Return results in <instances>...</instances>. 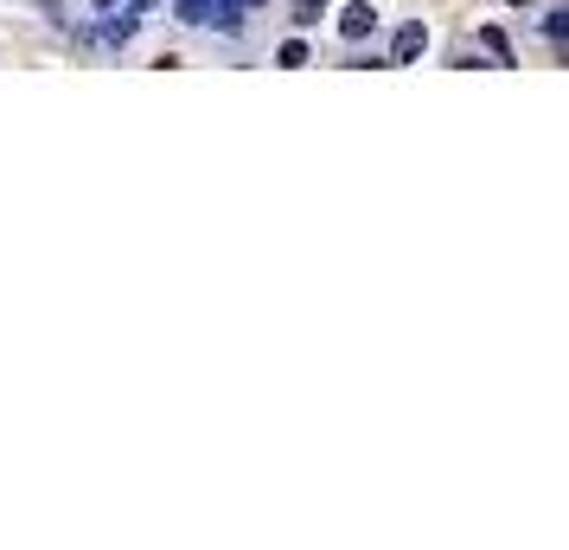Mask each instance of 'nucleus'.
Masks as SVG:
<instances>
[{
	"instance_id": "obj_7",
	"label": "nucleus",
	"mask_w": 569,
	"mask_h": 550,
	"mask_svg": "<svg viewBox=\"0 0 569 550\" xmlns=\"http://www.w3.org/2000/svg\"><path fill=\"white\" fill-rule=\"evenodd\" d=\"M543 27H550V39H569V13H550Z\"/></svg>"
},
{
	"instance_id": "obj_8",
	"label": "nucleus",
	"mask_w": 569,
	"mask_h": 550,
	"mask_svg": "<svg viewBox=\"0 0 569 550\" xmlns=\"http://www.w3.org/2000/svg\"><path fill=\"white\" fill-rule=\"evenodd\" d=\"M97 7H103V13H109V7H122V0H97Z\"/></svg>"
},
{
	"instance_id": "obj_2",
	"label": "nucleus",
	"mask_w": 569,
	"mask_h": 550,
	"mask_svg": "<svg viewBox=\"0 0 569 550\" xmlns=\"http://www.w3.org/2000/svg\"><path fill=\"white\" fill-rule=\"evenodd\" d=\"M371 27H378V13H371V0H352V7L339 13V32H346V39H365Z\"/></svg>"
},
{
	"instance_id": "obj_4",
	"label": "nucleus",
	"mask_w": 569,
	"mask_h": 550,
	"mask_svg": "<svg viewBox=\"0 0 569 550\" xmlns=\"http://www.w3.org/2000/svg\"><path fill=\"white\" fill-rule=\"evenodd\" d=\"M480 46H487V52L499 58V64H512V39H506L499 27H487V32H480Z\"/></svg>"
},
{
	"instance_id": "obj_9",
	"label": "nucleus",
	"mask_w": 569,
	"mask_h": 550,
	"mask_svg": "<svg viewBox=\"0 0 569 550\" xmlns=\"http://www.w3.org/2000/svg\"><path fill=\"white\" fill-rule=\"evenodd\" d=\"M506 7H525V0H506Z\"/></svg>"
},
{
	"instance_id": "obj_3",
	"label": "nucleus",
	"mask_w": 569,
	"mask_h": 550,
	"mask_svg": "<svg viewBox=\"0 0 569 550\" xmlns=\"http://www.w3.org/2000/svg\"><path fill=\"white\" fill-rule=\"evenodd\" d=\"M180 20L186 27H211L218 13H211V0H180Z\"/></svg>"
},
{
	"instance_id": "obj_6",
	"label": "nucleus",
	"mask_w": 569,
	"mask_h": 550,
	"mask_svg": "<svg viewBox=\"0 0 569 550\" xmlns=\"http://www.w3.org/2000/svg\"><path fill=\"white\" fill-rule=\"evenodd\" d=\"M327 7H333V0H295V27H313Z\"/></svg>"
},
{
	"instance_id": "obj_5",
	"label": "nucleus",
	"mask_w": 569,
	"mask_h": 550,
	"mask_svg": "<svg viewBox=\"0 0 569 550\" xmlns=\"http://www.w3.org/2000/svg\"><path fill=\"white\" fill-rule=\"evenodd\" d=\"M276 64H282V71H301V64H308V46H301V39H288L282 52H276Z\"/></svg>"
},
{
	"instance_id": "obj_1",
	"label": "nucleus",
	"mask_w": 569,
	"mask_h": 550,
	"mask_svg": "<svg viewBox=\"0 0 569 550\" xmlns=\"http://www.w3.org/2000/svg\"><path fill=\"white\" fill-rule=\"evenodd\" d=\"M422 46H429V27H422V20L397 27V39H390V64H416V58H422Z\"/></svg>"
}]
</instances>
